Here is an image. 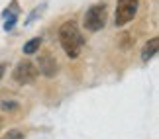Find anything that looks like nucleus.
Segmentation results:
<instances>
[{
    "label": "nucleus",
    "mask_w": 159,
    "mask_h": 139,
    "mask_svg": "<svg viewBox=\"0 0 159 139\" xmlns=\"http://www.w3.org/2000/svg\"><path fill=\"white\" fill-rule=\"evenodd\" d=\"M59 43H61V47H63V51L67 53L69 59H77L81 55V49L84 45V37H83V33L79 32L77 24L73 20L61 24V28H59Z\"/></svg>",
    "instance_id": "nucleus-1"
},
{
    "label": "nucleus",
    "mask_w": 159,
    "mask_h": 139,
    "mask_svg": "<svg viewBox=\"0 0 159 139\" xmlns=\"http://www.w3.org/2000/svg\"><path fill=\"white\" fill-rule=\"evenodd\" d=\"M106 24V6L104 4H94L90 6L84 14V28L89 32H98Z\"/></svg>",
    "instance_id": "nucleus-2"
},
{
    "label": "nucleus",
    "mask_w": 159,
    "mask_h": 139,
    "mask_svg": "<svg viewBox=\"0 0 159 139\" xmlns=\"http://www.w3.org/2000/svg\"><path fill=\"white\" fill-rule=\"evenodd\" d=\"M138 6H139V0H118L116 16H114L116 26H118V28L126 26V24L138 14Z\"/></svg>",
    "instance_id": "nucleus-3"
},
{
    "label": "nucleus",
    "mask_w": 159,
    "mask_h": 139,
    "mask_svg": "<svg viewBox=\"0 0 159 139\" xmlns=\"http://www.w3.org/2000/svg\"><path fill=\"white\" fill-rule=\"evenodd\" d=\"M38 75H39L38 67H35L34 63H30V61H20V63L16 65L14 72H12V76H14V80L18 84H30V82H34L35 78H38Z\"/></svg>",
    "instance_id": "nucleus-4"
},
{
    "label": "nucleus",
    "mask_w": 159,
    "mask_h": 139,
    "mask_svg": "<svg viewBox=\"0 0 159 139\" xmlns=\"http://www.w3.org/2000/svg\"><path fill=\"white\" fill-rule=\"evenodd\" d=\"M38 71L43 76H47V78H53L55 75H57L59 65H57L55 57L51 55L49 51H41L39 55H38Z\"/></svg>",
    "instance_id": "nucleus-5"
},
{
    "label": "nucleus",
    "mask_w": 159,
    "mask_h": 139,
    "mask_svg": "<svg viewBox=\"0 0 159 139\" xmlns=\"http://www.w3.org/2000/svg\"><path fill=\"white\" fill-rule=\"evenodd\" d=\"M157 49H159V37H151L148 43L143 45V49H142V59H143V61L153 59L157 55Z\"/></svg>",
    "instance_id": "nucleus-6"
},
{
    "label": "nucleus",
    "mask_w": 159,
    "mask_h": 139,
    "mask_svg": "<svg viewBox=\"0 0 159 139\" xmlns=\"http://www.w3.org/2000/svg\"><path fill=\"white\" fill-rule=\"evenodd\" d=\"M39 45H41V39L39 37H34L30 39L26 45H24V55H34V53L39 51Z\"/></svg>",
    "instance_id": "nucleus-7"
},
{
    "label": "nucleus",
    "mask_w": 159,
    "mask_h": 139,
    "mask_svg": "<svg viewBox=\"0 0 159 139\" xmlns=\"http://www.w3.org/2000/svg\"><path fill=\"white\" fill-rule=\"evenodd\" d=\"M45 6H47V4H41V6H38V8H35V10L32 12V14H30V16H28V20H26V26H28V24H32V22L35 20V18H39L41 14H43V10H45Z\"/></svg>",
    "instance_id": "nucleus-8"
},
{
    "label": "nucleus",
    "mask_w": 159,
    "mask_h": 139,
    "mask_svg": "<svg viewBox=\"0 0 159 139\" xmlns=\"http://www.w3.org/2000/svg\"><path fill=\"white\" fill-rule=\"evenodd\" d=\"M18 22V16H6V22H4V32H12Z\"/></svg>",
    "instance_id": "nucleus-9"
},
{
    "label": "nucleus",
    "mask_w": 159,
    "mask_h": 139,
    "mask_svg": "<svg viewBox=\"0 0 159 139\" xmlns=\"http://www.w3.org/2000/svg\"><path fill=\"white\" fill-rule=\"evenodd\" d=\"M0 108L6 110V112H12V110L18 108V102H14V100H2V102H0Z\"/></svg>",
    "instance_id": "nucleus-10"
},
{
    "label": "nucleus",
    "mask_w": 159,
    "mask_h": 139,
    "mask_svg": "<svg viewBox=\"0 0 159 139\" xmlns=\"http://www.w3.org/2000/svg\"><path fill=\"white\" fill-rule=\"evenodd\" d=\"M6 139H24V133L18 129H10L8 133H6Z\"/></svg>",
    "instance_id": "nucleus-11"
},
{
    "label": "nucleus",
    "mask_w": 159,
    "mask_h": 139,
    "mask_svg": "<svg viewBox=\"0 0 159 139\" xmlns=\"http://www.w3.org/2000/svg\"><path fill=\"white\" fill-rule=\"evenodd\" d=\"M6 69H8V65H6V63H0V80H2V76H4Z\"/></svg>",
    "instance_id": "nucleus-12"
},
{
    "label": "nucleus",
    "mask_w": 159,
    "mask_h": 139,
    "mask_svg": "<svg viewBox=\"0 0 159 139\" xmlns=\"http://www.w3.org/2000/svg\"><path fill=\"white\" fill-rule=\"evenodd\" d=\"M0 125H2V122H0Z\"/></svg>",
    "instance_id": "nucleus-13"
}]
</instances>
